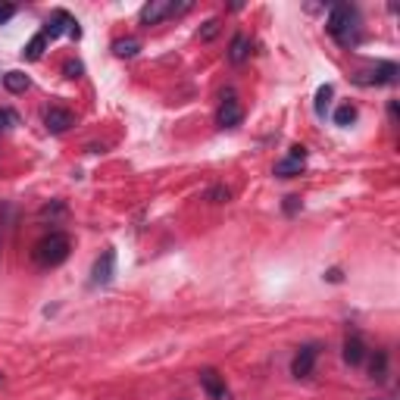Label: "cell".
Returning a JSON list of instances; mask_svg holds the SVG:
<instances>
[{
	"label": "cell",
	"instance_id": "cell-14",
	"mask_svg": "<svg viewBox=\"0 0 400 400\" xmlns=\"http://www.w3.org/2000/svg\"><path fill=\"white\" fill-rule=\"evenodd\" d=\"M28 85H32V82H28V75H25V72H19V69H13V72H6V75H4V88L10 94H25Z\"/></svg>",
	"mask_w": 400,
	"mask_h": 400
},
{
	"label": "cell",
	"instance_id": "cell-4",
	"mask_svg": "<svg viewBox=\"0 0 400 400\" xmlns=\"http://www.w3.org/2000/svg\"><path fill=\"white\" fill-rule=\"evenodd\" d=\"M63 32H66L69 38H75V41L82 38V28H78L75 19H72L66 10H56V13H54V19H50L47 28H44V35H47V41H54V38H60Z\"/></svg>",
	"mask_w": 400,
	"mask_h": 400
},
{
	"label": "cell",
	"instance_id": "cell-9",
	"mask_svg": "<svg viewBox=\"0 0 400 400\" xmlns=\"http://www.w3.org/2000/svg\"><path fill=\"white\" fill-rule=\"evenodd\" d=\"M200 384L210 394V400H229V388H225V378L216 369H203L200 372Z\"/></svg>",
	"mask_w": 400,
	"mask_h": 400
},
{
	"label": "cell",
	"instance_id": "cell-10",
	"mask_svg": "<svg viewBox=\"0 0 400 400\" xmlns=\"http://www.w3.org/2000/svg\"><path fill=\"white\" fill-rule=\"evenodd\" d=\"M316 356H319V347L316 344L301 347V353H297L294 363H291V372H294L297 378H307L313 372V366H316Z\"/></svg>",
	"mask_w": 400,
	"mask_h": 400
},
{
	"label": "cell",
	"instance_id": "cell-7",
	"mask_svg": "<svg viewBox=\"0 0 400 400\" xmlns=\"http://www.w3.org/2000/svg\"><path fill=\"white\" fill-rule=\"evenodd\" d=\"M113 275H116V253L113 250H104V253H100V260L91 269V285H97V288L110 285Z\"/></svg>",
	"mask_w": 400,
	"mask_h": 400
},
{
	"label": "cell",
	"instance_id": "cell-21",
	"mask_svg": "<svg viewBox=\"0 0 400 400\" xmlns=\"http://www.w3.org/2000/svg\"><path fill=\"white\" fill-rule=\"evenodd\" d=\"M63 75L66 78H82L85 75V63L82 60H66L63 63Z\"/></svg>",
	"mask_w": 400,
	"mask_h": 400
},
{
	"label": "cell",
	"instance_id": "cell-2",
	"mask_svg": "<svg viewBox=\"0 0 400 400\" xmlns=\"http://www.w3.org/2000/svg\"><path fill=\"white\" fill-rule=\"evenodd\" d=\"M325 28H329V35L338 44H353L356 41V10L351 4H338L334 10L329 13V23H325Z\"/></svg>",
	"mask_w": 400,
	"mask_h": 400
},
{
	"label": "cell",
	"instance_id": "cell-18",
	"mask_svg": "<svg viewBox=\"0 0 400 400\" xmlns=\"http://www.w3.org/2000/svg\"><path fill=\"white\" fill-rule=\"evenodd\" d=\"M332 85H322V88L316 91V116H322L325 119V113H329V107H332Z\"/></svg>",
	"mask_w": 400,
	"mask_h": 400
},
{
	"label": "cell",
	"instance_id": "cell-20",
	"mask_svg": "<svg viewBox=\"0 0 400 400\" xmlns=\"http://www.w3.org/2000/svg\"><path fill=\"white\" fill-rule=\"evenodd\" d=\"M207 200L210 203H229L231 200V191L225 185H216V188H210V191H207Z\"/></svg>",
	"mask_w": 400,
	"mask_h": 400
},
{
	"label": "cell",
	"instance_id": "cell-23",
	"mask_svg": "<svg viewBox=\"0 0 400 400\" xmlns=\"http://www.w3.org/2000/svg\"><path fill=\"white\" fill-rule=\"evenodd\" d=\"M16 113H10V110H0V132H6V128H13L16 126Z\"/></svg>",
	"mask_w": 400,
	"mask_h": 400
},
{
	"label": "cell",
	"instance_id": "cell-25",
	"mask_svg": "<svg viewBox=\"0 0 400 400\" xmlns=\"http://www.w3.org/2000/svg\"><path fill=\"white\" fill-rule=\"evenodd\" d=\"M288 203H285V210H288V213H294V210L297 207H301V198H285Z\"/></svg>",
	"mask_w": 400,
	"mask_h": 400
},
{
	"label": "cell",
	"instance_id": "cell-3",
	"mask_svg": "<svg viewBox=\"0 0 400 400\" xmlns=\"http://www.w3.org/2000/svg\"><path fill=\"white\" fill-rule=\"evenodd\" d=\"M191 10V4H172V0H150V4H144L141 6V13H138V19H141V25H157V23H163V19H169V16H181V13H188Z\"/></svg>",
	"mask_w": 400,
	"mask_h": 400
},
{
	"label": "cell",
	"instance_id": "cell-26",
	"mask_svg": "<svg viewBox=\"0 0 400 400\" xmlns=\"http://www.w3.org/2000/svg\"><path fill=\"white\" fill-rule=\"evenodd\" d=\"M325 279H329V281H341V272H338V269H329V275H325Z\"/></svg>",
	"mask_w": 400,
	"mask_h": 400
},
{
	"label": "cell",
	"instance_id": "cell-1",
	"mask_svg": "<svg viewBox=\"0 0 400 400\" xmlns=\"http://www.w3.org/2000/svg\"><path fill=\"white\" fill-rule=\"evenodd\" d=\"M69 250H72L69 235H63V231H50L47 238H41V241L35 244V263L44 266V269H54V266L66 263Z\"/></svg>",
	"mask_w": 400,
	"mask_h": 400
},
{
	"label": "cell",
	"instance_id": "cell-17",
	"mask_svg": "<svg viewBox=\"0 0 400 400\" xmlns=\"http://www.w3.org/2000/svg\"><path fill=\"white\" fill-rule=\"evenodd\" d=\"M353 122H356V107L353 104H344V107L334 110V126L347 128V126H353Z\"/></svg>",
	"mask_w": 400,
	"mask_h": 400
},
{
	"label": "cell",
	"instance_id": "cell-8",
	"mask_svg": "<svg viewBox=\"0 0 400 400\" xmlns=\"http://www.w3.org/2000/svg\"><path fill=\"white\" fill-rule=\"evenodd\" d=\"M391 82H397V66L394 63H378L375 69L356 75V85H391Z\"/></svg>",
	"mask_w": 400,
	"mask_h": 400
},
{
	"label": "cell",
	"instance_id": "cell-5",
	"mask_svg": "<svg viewBox=\"0 0 400 400\" xmlns=\"http://www.w3.org/2000/svg\"><path fill=\"white\" fill-rule=\"evenodd\" d=\"M241 119H244L241 104H238L235 91H229V94L222 97L219 113H216V126H219V128H235V126H241Z\"/></svg>",
	"mask_w": 400,
	"mask_h": 400
},
{
	"label": "cell",
	"instance_id": "cell-12",
	"mask_svg": "<svg viewBox=\"0 0 400 400\" xmlns=\"http://www.w3.org/2000/svg\"><path fill=\"white\" fill-rule=\"evenodd\" d=\"M247 56H250V38H247V35H235L229 44V60L235 63V66H241Z\"/></svg>",
	"mask_w": 400,
	"mask_h": 400
},
{
	"label": "cell",
	"instance_id": "cell-13",
	"mask_svg": "<svg viewBox=\"0 0 400 400\" xmlns=\"http://www.w3.org/2000/svg\"><path fill=\"white\" fill-rule=\"evenodd\" d=\"M303 163H307V159H294V157L279 159V163H275V176H279V178H294V176H301V172H303Z\"/></svg>",
	"mask_w": 400,
	"mask_h": 400
},
{
	"label": "cell",
	"instance_id": "cell-16",
	"mask_svg": "<svg viewBox=\"0 0 400 400\" xmlns=\"http://www.w3.org/2000/svg\"><path fill=\"white\" fill-rule=\"evenodd\" d=\"M44 47H47V35H44V32H38V35H35V38L25 44L23 56H25V60H41V54H44Z\"/></svg>",
	"mask_w": 400,
	"mask_h": 400
},
{
	"label": "cell",
	"instance_id": "cell-27",
	"mask_svg": "<svg viewBox=\"0 0 400 400\" xmlns=\"http://www.w3.org/2000/svg\"><path fill=\"white\" fill-rule=\"evenodd\" d=\"M0 384H4V372H0Z\"/></svg>",
	"mask_w": 400,
	"mask_h": 400
},
{
	"label": "cell",
	"instance_id": "cell-24",
	"mask_svg": "<svg viewBox=\"0 0 400 400\" xmlns=\"http://www.w3.org/2000/svg\"><path fill=\"white\" fill-rule=\"evenodd\" d=\"M13 16H16V6H13V4H0V25H6Z\"/></svg>",
	"mask_w": 400,
	"mask_h": 400
},
{
	"label": "cell",
	"instance_id": "cell-15",
	"mask_svg": "<svg viewBox=\"0 0 400 400\" xmlns=\"http://www.w3.org/2000/svg\"><path fill=\"white\" fill-rule=\"evenodd\" d=\"M138 50H141V41H138V38H119L113 44V54L119 56V60H128V56H135Z\"/></svg>",
	"mask_w": 400,
	"mask_h": 400
},
{
	"label": "cell",
	"instance_id": "cell-6",
	"mask_svg": "<svg viewBox=\"0 0 400 400\" xmlns=\"http://www.w3.org/2000/svg\"><path fill=\"white\" fill-rule=\"evenodd\" d=\"M72 126H75V116L69 110H63V107H50V110H44V128L50 135H66Z\"/></svg>",
	"mask_w": 400,
	"mask_h": 400
},
{
	"label": "cell",
	"instance_id": "cell-19",
	"mask_svg": "<svg viewBox=\"0 0 400 400\" xmlns=\"http://www.w3.org/2000/svg\"><path fill=\"white\" fill-rule=\"evenodd\" d=\"M369 372H372V378H378V382H384V375H388V353L378 351L372 356V366H369Z\"/></svg>",
	"mask_w": 400,
	"mask_h": 400
},
{
	"label": "cell",
	"instance_id": "cell-22",
	"mask_svg": "<svg viewBox=\"0 0 400 400\" xmlns=\"http://www.w3.org/2000/svg\"><path fill=\"white\" fill-rule=\"evenodd\" d=\"M216 35H219V19H207L200 28V41H213Z\"/></svg>",
	"mask_w": 400,
	"mask_h": 400
},
{
	"label": "cell",
	"instance_id": "cell-11",
	"mask_svg": "<svg viewBox=\"0 0 400 400\" xmlns=\"http://www.w3.org/2000/svg\"><path fill=\"white\" fill-rule=\"evenodd\" d=\"M366 360V344H363L360 334H347L344 341V363L347 366H360V363Z\"/></svg>",
	"mask_w": 400,
	"mask_h": 400
}]
</instances>
